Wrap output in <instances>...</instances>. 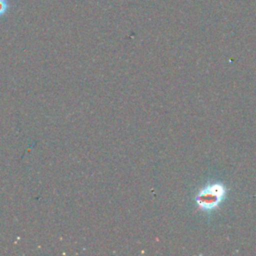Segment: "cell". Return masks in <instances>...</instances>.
I'll use <instances>...</instances> for the list:
<instances>
[{"mask_svg": "<svg viewBox=\"0 0 256 256\" xmlns=\"http://www.w3.org/2000/svg\"><path fill=\"white\" fill-rule=\"evenodd\" d=\"M226 195V187L221 183H212L203 187L195 196L197 206L204 211L217 208Z\"/></svg>", "mask_w": 256, "mask_h": 256, "instance_id": "1", "label": "cell"}, {"mask_svg": "<svg viewBox=\"0 0 256 256\" xmlns=\"http://www.w3.org/2000/svg\"><path fill=\"white\" fill-rule=\"evenodd\" d=\"M9 8V4L7 0H0V17L3 16Z\"/></svg>", "mask_w": 256, "mask_h": 256, "instance_id": "2", "label": "cell"}]
</instances>
